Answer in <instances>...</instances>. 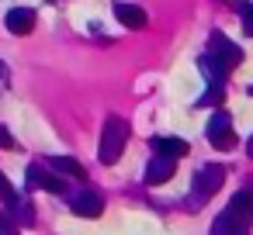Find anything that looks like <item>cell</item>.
<instances>
[{"instance_id":"cell-1","label":"cell","mask_w":253,"mask_h":235,"mask_svg":"<svg viewBox=\"0 0 253 235\" xmlns=\"http://www.w3.org/2000/svg\"><path fill=\"white\" fill-rule=\"evenodd\" d=\"M125 145H128V121H125V118H118V114H111V118L104 121V128H101L97 159H101L104 166H115V163L122 159Z\"/></svg>"},{"instance_id":"cell-2","label":"cell","mask_w":253,"mask_h":235,"mask_svg":"<svg viewBox=\"0 0 253 235\" xmlns=\"http://www.w3.org/2000/svg\"><path fill=\"white\" fill-rule=\"evenodd\" d=\"M222 183H225V166H218V163L198 166L194 183H191V207H198V204H205L208 197H215Z\"/></svg>"},{"instance_id":"cell-3","label":"cell","mask_w":253,"mask_h":235,"mask_svg":"<svg viewBox=\"0 0 253 235\" xmlns=\"http://www.w3.org/2000/svg\"><path fill=\"white\" fill-rule=\"evenodd\" d=\"M205 135H208L211 149H218V152H232V149H236V128H232V118H229L225 111H215V114H211Z\"/></svg>"},{"instance_id":"cell-4","label":"cell","mask_w":253,"mask_h":235,"mask_svg":"<svg viewBox=\"0 0 253 235\" xmlns=\"http://www.w3.org/2000/svg\"><path fill=\"white\" fill-rule=\"evenodd\" d=\"M208 56H215L225 69H232V66H239L243 63V49L232 42V38H225L222 32H211V38H208V49H205Z\"/></svg>"},{"instance_id":"cell-5","label":"cell","mask_w":253,"mask_h":235,"mask_svg":"<svg viewBox=\"0 0 253 235\" xmlns=\"http://www.w3.org/2000/svg\"><path fill=\"white\" fill-rule=\"evenodd\" d=\"M28 183H32V187H42V190H49V194H66V180H63L56 169H45V166H39V163L28 166Z\"/></svg>"},{"instance_id":"cell-6","label":"cell","mask_w":253,"mask_h":235,"mask_svg":"<svg viewBox=\"0 0 253 235\" xmlns=\"http://www.w3.org/2000/svg\"><path fill=\"white\" fill-rule=\"evenodd\" d=\"M70 207H73V214H80V218H97L101 211H104V197L97 194V190H80V194H73V201H70Z\"/></svg>"},{"instance_id":"cell-7","label":"cell","mask_w":253,"mask_h":235,"mask_svg":"<svg viewBox=\"0 0 253 235\" xmlns=\"http://www.w3.org/2000/svg\"><path fill=\"white\" fill-rule=\"evenodd\" d=\"M173 173H177V159L156 152V156L149 159V166H146V183H149V187H160V183H167Z\"/></svg>"},{"instance_id":"cell-8","label":"cell","mask_w":253,"mask_h":235,"mask_svg":"<svg viewBox=\"0 0 253 235\" xmlns=\"http://www.w3.org/2000/svg\"><path fill=\"white\" fill-rule=\"evenodd\" d=\"M35 11L32 7H11L7 11V18H4V25H7V32L11 35H32L35 32Z\"/></svg>"},{"instance_id":"cell-9","label":"cell","mask_w":253,"mask_h":235,"mask_svg":"<svg viewBox=\"0 0 253 235\" xmlns=\"http://www.w3.org/2000/svg\"><path fill=\"white\" fill-rule=\"evenodd\" d=\"M115 18H118L125 28H132V32L146 28V21H149L142 7H135V4H125V0H115Z\"/></svg>"},{"instance_id":"cell-10","label":"cell","mask_w":253,"mask_h":235,"mask_svg":"<svg viewBox=\"0 0 253 235\" xmlns=\"http://www.w3.org/2000/svg\"><path fill=\"white\" fill-rule=\"evenodd\" d=\"M153 149H156L160 156H170V159H180V156L191 152V145H187L184 138H177V135H156V138H153Z\"/></svg>"},{"instance_id":"cell-11","label":"cell","mask_w":253,"mask_h":235,"mask_svg":"<svg viewBox=\"0 0 253 235\" xmlns=\"http://www.w3.org/2000/svg\"><path fill=\"white\" fill-rule=\"evenodd\" d=\"M246 221H239L232 211H222L218 218H215V225H211V235H246Z\"/></svg>"},{"instance_id":"cell-12","label":"cell","mask_w":253,"mask_h":235,"mask_svg":"<svg viewBox=\"0 0 253 235\" xmlns=\"http://www.w3.org/2000/svg\"><path fill=\"white\" fill-rule=\"evenodd\" d=\"M49 169H56L59 176H73V180H84V176H87L84 166H80L77 159H70V156H52V159H49Z\"/></svg>"},{"instance_id":"cell-13","label":"cell","mask_w":253,"mask_h":235,"mask_svg":"<svg viewBox=\"0 0 253 235\" xmlns=\"http://www.w3.org/2000/svg\"><path fill=\"white\" fill-rule=\"evenodd\" d=\"M7 211H11V218H14L18 225H25V228H28V225H35V211H32V204H28L25 197H18V194H14V197L7 201Z\"/></svg>"},{"instance_id":"cell-14","label":"cell","mask_w":253,"mask_h":235,"mask_svg":"<svg viewBox=\"0 0 253 235\" xmlns=\"http://www.w3.org/2000/svg\"><path fill=\"white\" fill-rule=\"evenodd\" d=\"M198 66H201V73H205V80H208V83H225V73H229V69H225L215 56H208V52H205V56L198 59Z\"/></svg>"},{"instance_id":"cell-15","label":"cell","mask_w":253,"mask_h":235,"mask_svg":"<svg viewBox=\"0 0 253 235\" xmlns=\"http://www.w3.org/2000/svg\"><path fill=\"white\" fill-rule=\"evenodd\" d=\"M225 101V83H208L205 94L198 97V107H218Z\"/></svg>"},{"instance_id":"cell-16","label":"cell","mask_w":253,"mask_h":235,"mask_svg":"<svg viewBox=\"0 0 253 235\" xmlns=\"http://www.w3.org/2000/svg\"><path fill=\"white\" fill-rule=\"evenodd\" d=\"M236 11L243 18V32L253 35V4H250V0H236Z\"/></svg>"},{"instance_id":"cell-17","label":"cell","mask_w":253,"mask_h":235,"mask_svg":"<svg viewBox=\"0 0 253 235\" xmlns=\"http://www.w3.org/2000/svg\"><path fill=\"white\" fill-rule=\"evenodd\" d=\"M0 235H18V221L7 211H0Z\"/></svg>"},{"instance_id":"cell-18","label":"cell","mask_w":253,"mask_h":235,"mask_svg":"<svg viewBox=\"0 0 253 235\" xmlns=\"http://www.w3.org/2000/svg\"><path fill=\"white\" fill-rule=\"evenodd\" d=\"M0 197H4V201H11V197H14V187L7 183V176H4V173H0Z\"/></svg>"},{"instance_id":"cell-19","label":"cell","mask_w":253,"mask_h":235,"mask_svg":"<svg viewBox=\"0 0 253 235\" xmlns=\"http://www.w3.org/2000/svg\"><path fill=\"white\" fill-rule=\"evenodd\" d=\"M0 149H14V138L7 135V128L0 125Z\"/></svg>"},{"instance_id":"cell-20","label":"cell","mask_w":253,"mask_h":235,"mask_svg":"<svg viewBox=\"0 0 253 235\" xmlns=\"http://www.w3.org/2000/svg\"><path fill=\"white\" fill-rule=\"evenodd\" d=\"M7 80H11V69H7V63H4V59H0V87H4Z\"/></svg>"},{"instance_id":"cell-21","label":"cell","mask_w":253,"mask_h":235,"mask_svg":"<svg viewBox=\"0 0 253 235\" xmlns=\"http://www.w3.org/2000/svg\"><path fill=\"white\" fill-rule=\"evenodd\" d=\"M246 194H250V221H253V187H246Z\"/></svg>"},{"instance_id":"cell-22","label":"cell","mask_w":253,"mask_h":235,"mask_svg":"<svg viewBox=\"0 0 253 235\" xmlns=\"http://www.w3.org/2000/svg\"><path fill=\"white\" fill-rule=\"evenodd\" d=\"M246 156L253 159V135H250V142H246Z\"/></svg>"},{"instance_id":"cell-23","label":"cell","mask_w":253,"mask_h":235,"mask_svg":"<svg viewBox=\"0 0 253 235\" xmlns=\"http://www.w3.org/2000/svg\"><path fill=\"white\" fill-rule=\"evenodd\" d=\"M246 94H250V97H253V83H250V87H246Z\"/></svg>"}]
</instances>
